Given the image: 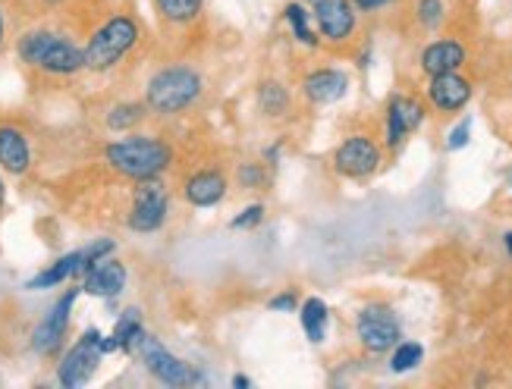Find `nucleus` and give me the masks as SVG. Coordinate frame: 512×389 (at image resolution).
<instances>
[{
    "label": "nucleus",
    "mask_w": 512,
    "mask_h": 389,
    "mask_svg": "<svg viewBox=\"0 0 512 389\" xmlns=\"http://www.w3.org/2000/svg\"><path fill=\"white\" fill-rule=\"evenodd\" d=\"M79 261H82L79 251H73V255H66V258H60V261H54L48 270H41L38 277H32V280L26 283V289H54V286L66 283V280L76 277V273H79Z\"/></svg>",
    "instance_id": "19"
},
{
    "label": "nucleus",
    "mask_w": 512,
    "mask_h": 389,
    "mask_svg": "<svg viewBox=\"0 0 512 389\" xmlns=\"http://www.w3.org/2000/svg\"><path fill=\"white\" fill-rule=\"evenodd\" d=\"M145 120V107L142 104H117L114 110L107 113V129L114 132H123V129H132Z\"/></svg>",
    "instance_id": "25"
},
{
    "label": "nucleus",
    "mask_w": 512,
    "mask_h": 389,
    "mask_svg": "<svg viewBox=\"0 0 512 389\" xmlns=\"http://www.w3.org/2000/svg\"><path fill=\"white\" fill-rule=\"evenodd\" d=\"M126 267L117 258H101L92 270H85V283L82 292L95 295V299H117L126 289Z\"/></svg>",
    "instance_id": "13"
},
{
    "label": "nucleus",
    "mask_w": 512,
    "mask_h": 389,
    "mask_svg": "<svg viewBox=\"0 0 512 389\" xmlns=\"http://www.w3.org/2000/svg\"><path fill=\"white\" fill-rule=\"evenodd\" d=\"M286 22H289V29H293V35L302 41V44H308V48H315L318 44V35L311 32V26H308V19H311V13H308V7L305 4H286Z\"/></svg>",
    "instance_id": "24"
},
{
    "label": "nucleus",
    "mask_w": 512,
    "mask_h": 389,
    "mask_svg": "<svg viewBox=\"0 0 512 389\" xmlns=\"http://www.w3.org/2000/svg\"><path fill=\"white\" fill-rule=\"evenodd\" d=\"M327 305L321 299H305L302 302V327L308 333L311 342H324V333H327Z\"/></svg>",
    "instance_id": "21"
},
{
    "label": "nucleus",
    "mask_w": 512,
    "mask_h": 389,
    "mask_svg": "<svg viewBox=\"0 0 512 389\" xmlns=\"http://www.w3.org/2000/svg\"><path fill=\"white\" fill-rule=\"evenodd\" d=\"M0 204H4V182H0Z\"/></svg>",
    "instance_id": "37"
},
{
    "label": "nucleus",
    "mask_w": 512,
    "mask_h": 389,
    "mask_svg": "<svg viewBox=\"0 0 512 389\" xmlns=\"http://www.w3.org/2000/svg\"><path fill=\"white\" fill-rule=\"evenodd\" d=\"M261 104L267 113H280L286 107V91L280 85H264L261 88Z\"/></svg>",
    "instance_id": "28"
},
{
    "label": "nucleus",
    "mask_w": 512,
    "mask_h": 389,
    "mask_svg": "<svg viewBox=\"0 0 512 389\" xmlns=\"http://www.w3.org/2000/svg\"><path fill=\"white\" fill-rule=\"evenodd\" d=\"M154 7L167 22H192L202 13L205 0H154Z\"/></svg>",
    "instance_id": "22"
},
{
    "label": "nucleus",
    "mask_w": 512,
    "mask_h": 389,
    "mask_svg": "<svg viewBox=\"0 0 512 389\" xmlns=\"http://www.w3.org/2000/svg\"><path fill=\"white\" fill-rule=\"evenodd\" d=\"M346 88H349V79L340 70H315V73H308L305 82H302V91H305V98L311 104L340 101L346 95Z\"/></svg>",
    "instance_id": "17"
},
{
    "label": "nucleus",
    "mask_w": 512,
    "mask_h": 389,
    "mask_svg": "<svg viewBox=\"0 0 512 389\" xmlns=\"http://www.w3.org/2000/svg\"><path fill=\"white\" fill-rule=\"evenodd\" d=\"M465 63V48L456 38H440L431 41L425 51H421V70L428 76L440 73H459V66Z\"/></svg>",
    "instance_id": "16"
},
{
    "label": "nucleus",
    "mask_w": 512,
    "mask_h": 389,
    "mask_svg": "<svg viewBox=\"0 0 512 389\" xmlns=\"http://www.w3.org/2000/svg\"><path fill=\"white\" fill-rule=\"evenodd\" d=\"M469 139H472V123H469V120H462V123L450 132L447 148H450V151H459V148L469 145Z\"/></svg>",
    "instance_id": "30"
},
{
    "label": "nucleus",
    "mask_w": 512,
    "mask_h": 389,
    "mask_svg": "<svg viewBox=\"0 0 512 389\" xmlns=\"http://www.w3.org/2000/svg\"><path fill=\"white\" fill-rule=\"evenodd\" d=\"M114 342H117V349H123V352H132L139 346V339L145 336V330H142V317H139V311L136 308H126L123 314H120V320H117V327H114Z\"/></svg>",
    "instance_id": "20"
},
{
    "label": "nucleus",
    "mask_w": 512,
    "mask_h": 389,
    "mask_svg": "<svg viewBox=\"0 0 512 389\" xmlns=\"http://www.w3.org/2000/svg\"><path fill=\"white\" fill-rule=\"evenodd\" d=\"M233 386H236V389H249L252 380H249V377H242V374H236V377H233Z\"/></svg>",
    "instance_id": "34"
},
{
    "label": "nucleus",
    "mask_w": 512,
    "mask_h": 389,
    "mask_svg": "<svg viewBox=\"0 0 512 389\" xmlns=\"http://www.w3.org/2000/svg\"><path fill=\"white\" fill-rule=\"evenodd\" d=\"M148 107L158 113H180L202 98V76L192 66H167L148 82Z\"/></svg>",
    "instance_id": "4"
},
{
    "label": "nucleus",
    "mask_w": 512,
    "mask_h": 389,
    "mask_svg": "<svg viewBox=\"0 0 512 389\" xmlns=\"http://www.w3.org/2000/svg\"><path fill=\"white\" fill-rule=\"evenodd\" d=\"M503 242H506V251H509V258H512V233H506Z\"/></svg>",
    "instance_id": "35"
},
{
    "label": "nucleus",
    "mask_w": 512,
    "mask_h": 389,
    "mask_svg": "<svg viewBox=\"0 0 512 389\" xmlns=\"http://www.w3.org/2000/svg\"><path fill=\"white\" fill-rule=\"evenodd\" d=\"M333 167L340 176L365 179L381 167V148H377L368 135H349V139L333 154Z\"/></svg>",
    "instance_id": "10"
},
{
    "label": "nucleus",
    "mask_w": 512,
    "mask_h": 389,
    "mask_svg": "<svg viewBox=\"0 0 512 389\" xmlns=\"http://www.w3.org/2000/svg\"><path fill=\"white\" fill-rule=\"evenodd\" d=\"M264 217V208L261 204H252V208H246L239 217H233V230H252V226H258Z\"/></svg>",
    "instance_id": "29"
},
{
    "label": "nucleus",
    "mask_w": 512,
    "mask_h": 389,
    "mask_svg": "<svg viewBox=\"0 0 512 389\" xmlns=\"http://www.w3.org/2000/svg\"><path fill=\"white\" fill-rule=\"evenodd\" d=\"M227 195V179L217 170H202L186 179V201L195 208H214Z\"/></svg>",
    "instance_id": "18"
},
{
    "label": "nucleus",
    "mask_w": 512,
    "mask_h": 389,
    "mask_svg": "<svg viewBox=\"0 0 512 389\" xmlns=\"http://www.w3.org/2000/svg\"><path fill=\"white\" fill-rule=\"evenodd\" d=\"M267 308H271V311H296L299 308V299H296V292L289 289L283 295H274V299L267 302Z\"/></svg>",
    "instance_id": "31"
},
{
    "label": "nucleus",
    "mask_w": 512,
    "mask_h": 389,
    "mask_svg": "<svg viewBox=\"0 0 512 389\" xmlns=\"http://www.w3.org/2000/svg\"><path fill=\"white\" fill-rule=\"evenodd\" d=\"M4 32H7V26H4V13H0V44H4Z\"/></svg>",
    "instance_id": "36"
},
{
    "label": "nucleus",
    "mask_w": 512,
    "mask_h": 389,
    "mask_svg": "<svg viewBox=\"0 0 512 389\" xmlns=\"http://www.w3.org/2000/svg\"><path fill=\"white\" fill-rule=\"evenodd\" d=\"M421 358H425V349H421V342H396V346H393V358H390V371L393 374H406V371L418 368Z\"/></svg>",
    "instance_id": "23"
},
{
    "label": "nucleus",
    "mask_w": 512,
    "mask_h": 389,
    "mask_svg": "<svg viewBox=\"0 0 512 389\" xmlns=\"http://www.w3.org/2000/svg\"><path fill=\"white\" fill-rule=\"evenodd\" d=\"M239 179H242V182H249V186H255V182H261V170H258V167H249V170H242V173H239Z\"/></svg>",
    "instance_id": "33"
},
{
    "label": "nucleus",
    "mask_w": 512,
    "mask_h": 389,
    "mask_svg": "<svg viewBox=\"0 0 512 389\" xmlns=\"http://www.w3.org/2000/svg\"><path fill=\"white\" fill-rule=\"evenodd\" d=\"M0 167L10 176H22L32 167V148H29L26 132L13 123L0 126Z\"/></svg>",
    "instance_id": "15"
},
{
    "label": "nucleus",
    "mask_w": 512,
    "mask_h": 389,
    "mask_svg": "<svg viewBox=\"0 0 512 389\" xmlns=\"http://www.w3.org/2000/svg\"><path fill=\"white\" fill-rule=\"evenodd\" d=\"M79 299V289H66L60 299L51 305V311L41 317V324L32 333V349L38 355H54L63 346L66 327H70V311Z\"/></svg>",
    "instance_id": "9"
},
{
    "label": "nucleus",
    "mask_w": 512,
    "mask_h": 389,
    "mask_svg": "<svg viewBox=\"0 0 512 389\" xmlns=\"http://www.w3.org/2000/svg\"><path fill=\"white\" fill-rule=\"evenodd\" d=\"M136 41H139V26H136V19H129V16H114V19H107L104 26L88 38L85 44V70H92V73H107V70H114V66L136 48Z\"/></svg>",
    "instance_id": "3"
},
{
    "label": "nucleus",
    "mask_w": 512,
    "mask_h": 389,
    "mask_svg": "<svg viewBox=\"0 0 512 389\" xmlns=\"http://www.w3.org/2000/svg\"><path fill=\"white\" fill-rule=\"evenodd\" d=\"M139 355H142V364L148 368V374L154 380H161L167 386H192V383H202V374L192 371L186 361H180L173 352H167V346L161 339L154 336H142L139 339Z\"/></svg>",
    "instance_id": "5"
},
{
    "label": "nucleus",
    "mask_w": 512,
    "mask_h": 389,
    "mask_svg": "<svg viewBox=\"0 0 512 389\" xmlns=\"http://www.w3.org/2000/svg\"><path fill=\"white\" fill-rule=\"evenodd\" d=\"M167 189L158 176L151 179H139V189L136 198H132V208H129V230L136 233H154L161 230V223L167 220Z\"/></svg>",
    "instance_id": "7"
},
{
    "label": "nucleus",
    "mask_w": 512,
    "mask_h": 389,
    "mask_svg": "<svg viewBox=\"0 0 512 389\" xmlns=\"http://www.w3.org/2000/svg\"><path fill=\"white\" fill-rule=\"evenodd\" d=\"M387 4H390V0H352V7H355V10H365V13H368V10H381V7H387Z\"/></svg>",
    "instance_id": "32"
},
{
    "label": "nucleus",
    "mask_w": 512,
    "mask_h": 389,
    "mask_svg": "<svg viewBox=\"0 0 512 389\" xmlns=\"http://www.w3.org/2000/svg\"><path fill=\"white\" fill-rule=\"evenodd\" d=\"M104 160L117 173L139 182V179L161 176L170 167L173 151H170V145L151 139V135H129V139L110 142L104 148Z\"/></svg>",
    "instance_id": "2"
},
{
    "label": "nucleus",
    "mask_w": 512,
    "mask_h": 389,
    "mask_svg": "<svg viewBox=\"0 0 512 389\" xmlns=\"http://www.w3.org/2000/svg\"><path fill=\"white\" fill-rule=\"evenodd\" d=\"M355 330H359V339L368 352H390L399 342V320L393 314L390 305H365L359 311V320H355Z\"/></svg>",
    "instance_id": "8"
},
{
    "label": "nucleus",
    "mask_w": 512,
    "mask_h": 389,
    "mask_svg": "<svg viewBox=\"0 0 512 389\" xmlns=\"http://www.w3.org/2000/svg\"><path fill=\"white\" fill-rule=\"evenodd\" d=\"M110 251H114V239H98V242H92L88 248H82L79 255H82V261H79V273H85V270H92L101 258H107Z\"/></svg>",
    "instance_id": "27"
},
{
    "label": "nucleus",
    "mask_w": 512,
    "mask_h": 389,
    "mask_svg": "<svg viewBox=\"0 0 512 389\" xmlns=\"http://www.w3.org/2000/svg\"><path fill=\"white\" fill-rule=\"evenodd\" d=\"M311 16L327 41H346L355 32V7L352 0H308Z\"/></svg>",
    "instance_id": "12"
},
{
    "label": "nucleus",
    "mask_w": 512,
    "mask_h": 389,
    "mask_svg": "<svg viewBox=\"0 0 512 389\" xmlns=\"http://www.w3.org/2000/svg\"><path fill=\"white\" fill-rule=\"evenodd\" d=\"M98 361H101V330L92 327V330H85L76 346L63 355L60 368H57L60 386H66V389H79V386H85L88 380L95 377Z\"/></svg>",
    "instance_id": "6"
},
{
    "label": "nucleus",
    "mask_w": 512,
    "mask_h": 389,
    "mask_svg": "<svg viewBox=\"0 0 512 389\" xmlns=\"http://www.w3.org/2000/svg\"><path fill=\"white\" fill-rule=\"evenodd\" d=\"M425 123V107L421 101L409 98V95H393L390 107H387V148H399L409 135Z\"/></svg>",
    "instance_id": "11"
},
{
    "label": "nucleus",
    "mask_w": 512,
    "mask_h": 389,
    "mask_svg": "<svg viewBox=\"0 0 512 389\" xmlns=\"http://www.w3.org/2000/svg\"><path fill=\"white\" fill-rule=\"evenodd\" d=\"M428 98L440 113H456L472 101V82L462 79L459 73H440L431 76Z\"/></svg>",
    "instance_id": "14"
},
{
    "label": "nucleus",
    "mask_w": 512,
    "mask_h": 389,
    "mask_svg": "<svg viewBox=\"0 0 512 389\" xmlns=\"http://www.w3.org/2000/svg\"><path fill=\"white\" fill-rule=\"evenodd\" d=\"M19 57L29 66L51 76H73L85 70V54L70 38H63L51 29H32L19 38Z\"/></svg>",
    "instance_id": "1"
},
{
    "label": "nucleus",
    "mask_w": 512,
    "mask_h": 389,
    "mask_svg": "<svg viewBox=\"0 0 512 389\" xmlns=\"http://www.w3.org/2000/svg\"><path fill=\"white\" fill-rule=\"evenodd\" d=\"M418 22L425 29H437L443 19H447V7H443V0H418Z\"/></svg>",
    "instance_id": "26"
}]
</instances>
